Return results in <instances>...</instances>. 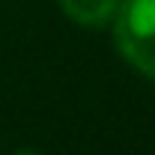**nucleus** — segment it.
I'll return each mask as SVG.
<instances>
[{
    "mask_svg": "<svg viewBox=\"0 0 155 155\" xmlns=\"http://www.w3.org/2000/svg\"><path fill=\"white\" fill-rule=\"evenodd\" d=\"M57 6L72 24L84 30H101L110 27L119 0H57Z\"/></svg>",
    "mask_w": 155,
    "mask_h": 155,
    "instance_id": "f03ea898",
    "label": "nucleus"
},
{
    "mask_svg": "<svg viewBox=\"0 0 155 155\" xmlns=\"http://www.w3.org/2000/svg\"><path fill=\"white\" fill-rule=\"evenodd\" d=\"M110 36L116 54L155 84V0H119Z\"/></svg>",
    "mask_w": 155,
    "mask_h": 155,
    "instance_id": "f257e3e1",
    "label": "nucleus"
},
{
    "mask_svg": "<svg viewBox=\"0 0 155 155\" xmlns=\"http://www.w3.org/2000/svg\"><path fill=\"white\" fill-rule=\"evenodd\" d=\"M12 155H42V152H36V149H18V152H12Z\"/></svg>",
    "mask_w": 155,
    "mask_h": 155,
    "instance_id": "7ed1b4c3",
    "label": "nucleus"
}]
</instances>
